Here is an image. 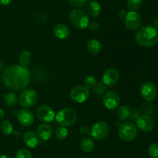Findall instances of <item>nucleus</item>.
Instances as JSON below:
<instances>
[{"label": "nucleus", "instance_id": "nucleus-1", "mask_svg": "<svg viewBox=\"0 0 158 158\" xmlns=\"http://www.w3.org/2000/svg\"><path fill=\"white\" fill-rule=\"evenodd\" d=\"M2 79L4 84L12 90L25 89L30 81V73L26 66L12 65L3 71Z\"/></svg>", "mask_w": 158, "mask_h": 158}, {"label": "nucleus", "instance_id": "nucleus-13", "mask_svg": "<svg viewBox=\"0 0 158 158\" xmlns=\"http://www.w3.org/2000/svg\"><path fill=\"white\" fill-rule=\"evenodd\" d=\"M36 116L41 121L49 123L54 120L56 115L54 110L50 106L43 105L38 108L36 111Z\"/></svg>", "mask_w": 158, "mask_h": 158}, {"label": "nucleus", "instance_id": "nucleus-18", "mask_svg": "<svg viewBox=\"0 0 158 158\" xmlns=\"http://www.w3.org/2000/svg\"><path fill=\"white\" fill-rule=\"evenodd\" d=\"M53 34L59 40H66L69 35V30L64 24H57L53 29Z\"/></svg>", "mask_w": 158, "mask_h": 158}, {"label": "nucleus", "instance_id": "nucleus-24", "mask_svg": "<svg viewBox=\"0 0 158 158\" xmlns=\"http://www.w3.org/2000/svg\"><path fill=\"white\" fill-rule=\"evenodd\" d=\"M20 66H27L31 62V53L29 51H23L19 56Z\"/></svg>", "mask_w": 158, "mask_h": 158}, {"label": "nucleus", "instance_id": "nucleus-38", "mask_svg": "<svg viewBox=\"0 0 158 158\" xmlns=\"http://www.w3.org/2000/svg\"><path fill=\"white\" fill-rule=\"evenodd\" d=\"M0 158H9V157L6 155H1L0 156Z\"/></svg>", "mask_w": 158, "mask_h": 158}, {"label": "nucleus", "instance_id": "nucleus-33", "mask_svg": "<svg viewBox=\"0 0 158 158\" xmlns=\"http://www.w3.org/2000/svg\"><path fill=\"white\" fill-rule=\"evenodd\" d=\"M80 134H81L82 135L84 136L88 135V134H89V129L86 126L82 127L80 128Z\"/></svg>", "mask_w": 158, "mask_h": 158}, {"label": "nucleus", "instance_id": "nucleus-7", "mask_svg": "<svg viewBox=\"0 0 158 158\" xmlns=\"http://www.w3.org/2000/svg\"><path fill=\"white\" fill-rule=\"evenodd\" d=\"M91 137L97 140H102L109 134V126L104 121H99L93 126L90 131Z\"/></svg>", "mask_w": 158, "mask_h": 158}, {"label": "nucleus", "instance_id": "nucleus-37", "mask_svg": "<svg viewBox=\"0 0 158 158\" xmlns=\"http://www.w3.org/2000/svg\"><path fill=\"white\" fill-rule=\"evenodd\" d=\"M153 26H154V28H156L157 29H158V17H157V18L154 20V24H153Z\"/></svg>", "mask_w": 158, "mask_h": 158}, {"label": "nucleus", "instance_id": "nucleus-34", "mask_svg": "<svg viewBox=\"0 0 158 158\" xmlns=\"http://www.w3.org/2000/svg\"><path fill=\"white\" fill-rule=\"evenodd\" d=\"M127 14V12L126 10H124V9H120L118 12V16L120 19H125Z\"/></svg>", "mask_w": 158, "mask_h": 158}, {"label": "nucleus", "instance_id": "nucleus-39", "mask_svg": "<svg viewBox=\"0 0 158 158\" xmlns=\"http://www.w3.org/2000/svg\"><path fill=\"white\" fill-rule=\"evenodd\" d=\"M115 1H120V0H115Z\"/></svg>", "mask_w": 158, "mask_h": 158}, {"label": "nucleus", "instance_id": "nucleus-4", "mask_svg": "<svg viewBox=\"0 0 158 158\" xmlns=\"http://www.w3.org/2000/svg\"><path fill=\"white\" fill-rule=\"evenodd\" d=\"M56 120L61 127H69L74 124L77 120V114L71 108H63L55 116Z\"/></svg>", "mask_w": 158, "mask_h": 158}, {"label": "nucleus", "instance_id": "nucleus-17", "mask_svg": "<svg viewBox=\"0 0 158 158\" xmlns=\"http://www.w3.org/2000/svg\"><path fill=\"white\" fill-rule=\"evenodd\" d=\"M37 134L42 140H49L52 136V127L46 123H42L37 127Z\"/></svg>", "mask_w": 158, "mask_h": 158}, {"label": "nucleus", "instance_id": "nucleus-22", "mask_svg": "<svg viewBox=\"0 0 158 158\" xmlns=\"http://www.w3.org/2000/svg\"><path fill=\"white\" fill-rule=\"evenodd\" d=\"M116 114H117V117L119 120H126L129 118L130 115H131V110L127 106H120L117 110Z\"/></svg>", "mask_w": 158, "mask_h": 158}, {"label": "nucleus", "instance_id": "nucleus-36", "mask_svg": "<svg viewBox=\"0 0 158 158\" xmlns=\"http://www.w3.org/2000/svg\"><path fill=\"white\" fill-rule=\"evenodd\" d=\"M5 117V112L4 110H3L2 109H1L0 108V121H1L2 120H3Z\"/></svg>", "mask_w": 158, "mask_h": 158}, {"label": "nucleus", "instance_id": "nucleus-15", "mask_svg": "<svg viewBox=\"0 0 158 158\" xmlns=\"http://www.w3.org/2000/svg\"><path fill=\"white\" fill-rule=\"evenodd\" d=\"M120 78V74L117 69L111 68L104 72L102 77V80L103 83L106 86H114L118 82Z\"/></svg>", "mask_w": 158, "mask_h": 158}, {"label": "nucleus", "instance_id": "nucleus-2", "mask_svg": "<svg viewBox=\"0 0 158 158\" xmlns=\"http://www.w3.org/2000/svg\"><path fill=\"white\" fill-rule=\"evenodd\" d=\"M136 41L140 46L151 47L158 43V29L151 25H147L137 30Z\"/></svg>", "mask_w": 158, "mask_h": 158}, {"label": "nucleus", "instance_id": "nucleus-5", "mask_svg": "<svg viewBox=\"0 0 158 158\" xmlns=\"http://www.w3.org/2000/svg\"><path fill=\"white\" fill-rule=\"evenodd\" d=\"M137 134V127L131 122L122 123L119 129V136L120 139L125 142L132 141L135 139Z\"/></svg>", "mask_w": 158, "mask_h": 158}, {"label": "nucleus", "instance_id": "nucleus-28", "mask_svg": "<svg viewBox=\"0 0 158 158\" xmlns=\"http://www.w3.org/2000/svg\"><path fill=\"white\" fill-rule=\"evenodd\" d=\"M83 84H84L83 86L87 88L88 89H93L97 85V80H96L95 77H93V76H88L87 77L85 78Z\"/></svg>", "mask_w": 158, "mask_h": 158}, {"label": "nucleus", "instance_id": "nucleus-27", "mask_svg": "<svg viewBox=\"0 0 158 158\" xmlns=\"http://www.w3.org/2000/svg\"><path fill=\"white\" fill-rule=\"evenodd\" d=\"M68 134H69V131L64 127H60L55 131V137L60 140H64L65 138H66Z\"/></svg>", "mask_w": 158, "mask_h": 158}, {"label": "nucleus", "instance_id": "nucleus-21", "mask_svg": "<svg viewBox=\"0 0 158 158\" xmlns=\"http://www.w3.org/2000/svg\"><path fill=\"white\" fill-rule=\"evenodd\" d=\"M80 147L83 152L85 153H89L94 150V140L89 137H85L82 140L81 143H80Z\"/></svg>", "mask_w": 158, "mask_h": 158}, {"label": "nucleus", "instance_id": "nucleus-19", "mask_svg": "<svg viewBox=\"0 0 158 158\" xmlns=\"http://www.w3.org/2000/svg\"><path fill=\"white\" fill-rule=\"evenodd\" d=\"M86 11L88 15L91 17H97L101 12V7L97 1L91 0L86 5Z\"/></svg>", "mask_w": 158, "mask_h": 158}, {"label": "nucleus", "instance_id": "nucleus-9", "mask_svg": "<svg viewBox=\"0 0 158 158\" xmlns=\"http://www.w3.org/2000/svg\"><path fill=\"white\" fill-rule=\"evenodd\" d=\"M125 26L129 30L135 31L139 29L142 23V19L140 14L134 11L127 12L125 17Z\"/></svg>", "mask_w": 158, "mask_h": 158}, {"label": "nucleus", "instance_id": "nucleus-26", "mask_svg": "<svg viewBox=\"0 0 158 158\" xmlns=\"http://www.w3.org/2000/svg\"><path fill=\"white\" fill-rule=\"evenodd\" d=\"M1 130L3 134L6 136H9L13 133V126L9 120H3L1 123Z\"/></svg>", "mask_w": 158, "mask_h": 158}, {"label": "nucleus", "instance_id": "nucleus-8", "mask_svg": "<svg viewBox=\"0 0 158 158\" xmlns=\"http://www.w3.org/2000/svg\"><path fill=\"white\" fill-rule=\"evenodd\" d=\"M69 96L71 100L74 102L81 103L89 98V90L84 86H77L71 89Z\"/></svg>", "mask_w": 158, "mask_h": 158}, {"label": "nucleus", "instance_id": "nucleus-31", "mask_svg": "<svg viewBox=\"0 0 158 158\" xmlns=\"http://www.w3.org/2000/svg\"><path fill=\"white\" fill-rule=\"evenodd\" d=\"M69 4L72 5L74 7H82V6H85L88 2V0H68Z\"/></svg>", "mask_w": 158, "mask_h": 158}, {"label": "nucleus", "instance_id": "nucleus-20", "mask_svg": "<svg viewBox=\"0 0 158 158\" xmlns=\"http://www.w3.org/2000/svg\"><path fill=\"white\" fill-rule=\"evenodd\" d=\"M86 48L89 52L92 55H97L101 50V43L96 39H91L88 41Z\"/></svg>", "mask_w": 158, "mask_h": 158}, {"label": "nucleus", "instance_id": "nucleus-25", "mask_svg": "<svg viewBox=\"0 0 158 158\" xmlns=\"http://www.w3.org/2000/svg\"><path fill=\"white\" fill-rule=\"evenodd\" d=\"M143 5V0H128L127 3V7L130 11L138 10Z\"/></svg>", "mask_w": 158, "mask_h": 158}, {"label": "nucleus", "instance_id": "nucleus-6", "mask_svg": "<svg viewBox=\"0 0 158 158\" xmlns=\"http://www.w3.org/2000/svg\"><path fill=\"white\" fill-rule=\"evenodd\" d=\"M19 103L25 108L32 107L38 100V94L34 89H24L18 97Z\"/></svg>", "mask_w": 158, "mask_h": 158}, {"label": "nucleus", "instance_id": "nucleus-3", "mask_svg": "<svg viewBox=\"0 0 158 158\" xmlns=\"http://www.w3.org/2000/svg\"><path fill=\"white\" fill-rule=\"evenodd\" d=\"M69 19L73 26L77 29H84L88 27L89 17L87 12L82 9H74L69 14Z\"/></svg>", "mask_w": 158, "mask_h": 158}, {"label": "nucleus", "instance_id": "nucleus-30", "mask_svg": "<svg viewBox=\"0 0 158 158\" xmlns=\"http://www.w3.org/2000/svg\"><path fill=\"white\" fill-rule=\"evenodd\" d=\"M15 158H32V153L29 150L23 148L18 151V152L15 154Z\"/></svg>", "mask_w": 158, "mask_h": 158}, {"label": "nucleus", "instance_id": "nucleus-29", "mask_svg": "<svg viewBox=\"0 0 158 158\" xmlns=\"http://www.w3.org/2000/svg\"><path fill=\"white\" fill-rule=\"evenodd\" d=\"M148 154L150 158H158V143H152L148 148Z\"/></svg>", "mask_w": 158, "mask_h": 158}, {"label": "nucleus", "instance_id": "nucleus-12", "mask_svg": "<svg viewBox=\"0 0 158 158\" xmlns=\"http://www.w3.org/2000/svg\"><path fill=\"white\" fill-rule=\"evenodd\" d=\"M136 124H137L138 129H140L141 131L150 132L154 128L155 122H154V119L150 116L142 115L137 119Z\"/></svg>", "mask_w": 158, "mask_h": 158}, {"label": "nucleus", "instance_id": "nucleus-14", "mask_svg": "<svg viewBox=\"0 0 158 158\" xmlns=\"http://www.w3.org/2000/svg\"><path fill=\"white\" fill-rule=\"evenodd\" d=\"M17 120L23 127H29L33 123L34 115L27 109H22L17 112Z\"/></svg>", "mask_w": 158, "mask_h": 158}, {"label": "nucleus", "instance_id": "nucleus-32", "mask_svg": "<svg viewBox=\"0 0 158 158\" xmlns=\"http://www.w3.org/2000/svg\"><path fill=\"white\" fill-rule=\"evenodd\" d=\"M88 27L89 28L90 30L96 32V31H98L100 29V24L96 21H91L89 23Z\"/></svg>", "mask_w": 158, "mask_h": 158}, {"label": "nucleus", "instance_id": "nucleus-16", "mask_svg": "<svg viewBox=\"0 0 158 158\" xmlns=\"http://www.w3.org/2000/svg\"><path fill=\"white\" fill-rule=\"evenodd\" d=\"M23 141L29 148H35L40 144V140L38 134L33 131H27L23 135Z\"/></svg>", "mask_w": 158, "mask_h": 158}, {"label": "nucleus", "instance_id": "nucleus-10", "mask_svg": "<svg viewBox=\"0 0 158 158\" xmlns=\"http://www.w3.org/2000/svg\"><path fill=\"white\" fill-rule=\"evenodd\" d=\"M140 94L144 100L148 102L153 101L157 95V89L155 85L151 82L143 83L140 87Z\"/></svg>", "mask_w": 158, "mask_h": 158}, {"label": "nucleus", "instance_id": "nucleus-23", "mask_svg": "<svg viewBox=\"0 0 158 158\" xmlns=\"http://www.w3.org/2000/svg\"><path fill=\"white\" fill-rule=\"evenodd\" d=\"M4 102L8 106H15L19 102V100L14 93H7L4 96Z\"/></svg>", "mask_w": 158, "mask_h": 158}, {"label": "nucleus", "instance_id": "nucleus-11", "mask_svg": "<svg viewBox=\"0 0 158 158\" xmlns=\"http://www.w3.org/2000/svg\"><path fill=\"white\" fill-rule=\"evenodd\" d=\"M103 103L106 109L114 110L119 106L120 103V96L114 91L106 93L103 96Z\"/></svg>", "mask_w": 158, "mask_h": 158}, {"label": "nucleus", "instance_id": "nucleus-35", "mask_svg": "<svg viewBox=\"0 0 158 158\" xmlns=\"http://www.w3.org/2000/svg\"><path fill=\"white\" fill-rule=\"evenodd\" d=\"M11 2V0H0V5L1 6H7Z\"/></svg>", "mask_w": 158, "mask_h": 158}]
</instances>
